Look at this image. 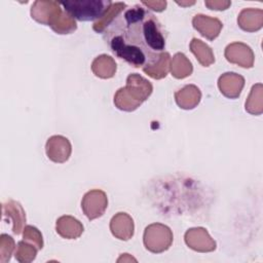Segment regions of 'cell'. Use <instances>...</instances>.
Listing matches in <instances>:
<instances>
[{"instance_id": "1", "label": "cell", "mask_w": 263, "mask_h": 263, "mask_svg": "<svg viewBox=\"0 0 263 263\" xmlns=\"http://www.w3.org/2000/svg\"><path fill=\"white\" fill-rule=\"evenodd\" d=\"M103 33L111 51L135 68L156 64L164 52L165 36L161 24L142 4L126 7Z\"/></svg>"}, {"instance_id": "2", "label": "cell", "mask_w": 263, "mask_h": 263, "mask_svg": "<svg viewBox=\"0 0 263 263\" xmlns=\"http://www.w3.org/2000/svg\"><path fill=\"white\" fill-rule=\"evenodd\" d=\"M152 84L139 74H129L126 85L119 88L114 96L115 106L122 111H134L152 93Z\"/></svg>"}, {"instance_id": "3", "label": "cell", "mask_w": 263, "mask_h": 263, "mask_svg": "<svg viewBox=\"0 0 263 263\" xmlns=\"http://www.w3.org/2000/svg\"><path fill=\"white\" fill-rule=\"evenodd\" d=\"M60 3L68 14L81 22L99 21L112 5L110 0H67Z\"/></svg>"}, {"instance_id": "4", "label": "cell", "mask_w": 263, "mask_h": 263, "mask_svg": "<svg viewBox=\"0 0 263 263\" xmlns=\"http://www.w3.org/2000/svg\"><path fill=\"white\" fill-rule=\"evenodd\" d=\"M143 241L145 248L155 254L166 251L173 242V232L164 224L153 223L145 228Z\"/></svg>"}, {"instance_id": "5", "label": "cell", "mask_w": 263, "mask_h": 263, "mask_svg": "<svg viewBox=\"0 0 263 263\" xmlns=\"http://www.w3.org/2000/svg\"><path fill=\"white\" fill-rule=\"evenodd\" d=\"M108 206V198L104 191L100 189H93L84 194L81 208L84 215L89 220H95L105 213Z\"/></svg>"}, {"instance_id": "6", "label": "cell", "mask_w": 263, "mask_h": 263, "mask_svg": "<svg viewBox=\"0 0 263 263\" xmlns=\"http://www.w3.org/2000/svg\"><path fill=\"white\" fill-rule=\"evenodd\" d=\"M47 157L57 163L67 161L71 155L72 147L69 140L63 136L50 137L45 145Z\"/></svg>"}, {"instance_id": "7", "label": "cell", "mask_w": 263, "mask_h": 263, "mask_svg": "<svg viewBox=\"0 0 263 263\" xmlns=\"http://www.w3.org/2000/svg\"><path fill=\"white\" fill-rule=\"evenodd\" d=\"M184 237L186 245L194 251L205 253L212 252L216 249L215 240L202 227H196L187 230Z\"/></svg>"}, {"instance_id": "8", "label": "cell", "mask_w": 263, "mask_h": 263, "mask_svg": "<svg viewBox=\"0 0 263 263\" xmlns=\"http://www.w3.org/2000/svg\"><path fill=\"white\" fill-rule=\"evenodd\" d=\"M225 58L228 62L242 68H252L254 65V53L251 47L241 42H233L225 48Z\"/></svg>"}, {"instance_id": "9", "label": "cell", "mask_w": 263, "mask_h": 263, "mask_svg": "<svg viewBox=\"0 0 263 263\" xmlns=\"http://www.w3.org/2000/svg\"><path fill=\"white\" fill-rule=\"evenodd\" d=\"M193 28L199 32V34L205 37L209 40L216 39L221 30H222V23L220 20L216 17H211L204 14H196L192 18Z\"/></svg>"}, {"instance_id": "10", "label": "cell", "mask_w": 263, "mask_h": 263, "mask_svg": "<svg viewBox=\"0 0 263 263\" xmlns=\"http://www.w3.org/2000/svg\"><path fill=\"white\" fill-rule=\"evenodd\" d=\"M245 85V78L233 72L222 74L218 79V86L220 91L229 99H236L239 97Z\"/></svg>"}, {"instance_id": "11", "label": "cell", "mask_w": 263, "mask_h": 263, "mask_svg": "<svg viewBox=\"0 0 263 263\" xmlns=\"http://www.w3.org/2000/svg\"><path fill=\"white\" fill-rule=\"evenodd\" d=\"M112 234L120 240H128L134 235V221L126 213H117L110 221Z\"/></svg>"}, {"instance_id": "12", "label": "cell", "mask_w": 263, "mask_h": 263, "mask_svg": "<svg viewBox=\"0 0 263 263\" xmlns=\"http://www.w3.org/2000/svg\"><path fill=\"white\" fill-rule=\"evenodd\" d=\"M47 26L58 34H70L77 29L76 21L63 10L61 5L51 14Z\"/></svg>"}, {"instance_id": "13", "label": "cell", "mask_w": 263, "mask_h": 263, "mask_svg": "<svg viewBox=\"0 0 263 263\" xmlns=\"http://www.w3.org/2000/svg\"><path fill=\"white\" fill-rule=\"evenodd\" d=\"M55 230L63 238L75 239L82 234L83 225L72 216H62L57 220Z\"/></svg>"}, {"instance_id": "14", "label": "cell", "mask_w": 263, "mask_h": 263, "mask_svg": "<svg viewBox=\"0 0 263 263\" xmlns=\"http://www.w3.org/2000/svg\"><path fill=\"white\" fill-rule=\"evenodd\" d=\"M3 215L10 218L12 221V231L14 234H21L24 230L26 222V214L20 202L9 199L2 204Z\"/></svg>"}, {"instance_id": "15", "label": "cell", "mask_w": 263, "mask_h": 263, "mask_svg": "<svg viewBox=\"0 0 263 263\" xmlns=\"http://www.w3.org/2000/svg\"><path fill=\"white\" fill-rule=\"evenodd\" d=\"M201 99L199 88L193 84H189L175 92V100L178 106L185 110L195 108Z\"/></svg>"}, {"instance_id": "16", "label": "cell", "mask_w": 263, "mask_h": 263, "mask_svg": "<svg viewBox=\"0 0 263 263\" xmlns=\"http://www.w3.org/2000/svg\"><path fill=\"white\" fill-rule=\"evenodd\" d=\"M237 23L238 26L247 32L258 31L263 25V11L261 9L246 8L240 11Z\"/></svg>"}, {"instance_id": "17", "label": "cell", "mask_w": 263, "mask_h": 263, "mask_svg": "<svg viewBox=\"0 0 263 263\" xmlns=\"http://www.w3.org/2000/svg\"><path fill=\"white\" fill-rule=\"evenodd\" d=\"M91 70L97 77L103 79L111 78L116 72V63L113 58L107 54H101L92 61Z\"/></svg>"}, {"instance_id": "18", "label": "cell", "mask_w": 263, "mask_h": 263, "mask_svg": "<svg viewBox=\"0 0 263 263\" xmlns=\"http://www.w3.org/2000/svg\"><path fill=\"white\" fill-rule=\"evenodd\" d=\"M60 6L58 1H35L31 7V16L36 22L46 25L52 12Z\"/></svg>"}, {"instance_id": "19", "label": "cell", "mask_w": 263, "mask_h": 263, "mask_svg": "<svg viewBox=\"0 0 263 263\" xmlns=\"http://www.w3.org/2000/svg\"><path fill=\"white\" fill-rule=\"evenodd\" d=\"M190 50L195 55L198 63L203 67H209L215 62L212 48L197 38H193L190 42Z\"/></svg>"}, {"instance_id": "20", "label": "cell", "mask_w": 263, "mask_h": 263, "mask_svg": "<svg viewBox=\"0 0 263 263\" xmlns=\"http://www.w3.org/2000/svg\"><path fill=\"white\" fill-rule=\"evenodd\" d=\"M170 69L172 75L178 79H183L189 76L193 71L191 62L182 52H178L173 57L171 60Z\"/></svg>"}, {"instance_id": "21", "label": "cell", "mask_w": 263, "mask_h": 263, "mask_svg": "<svg viewBox=\"0 0 263 263\" xmlns=\"http://www.w3.org/2000/svg\"><path fill=\"white\" fill-rule=\"evenodd\" d=\"M126 4L123 2H116L112 3L110 8L107 10V12L97 22L93 23L92 29L97 33H103L104 30L107 28V26L121 12L126 8Z\"/></svg>"}, {"instance_id": "22", "label": "cell", "mask_w": 263, "mask_h": 263, "mask_svg": "<svg viewBox=\"0 0 263 263\" xmlns=\"http://www.w3.org/2000/svg\"><path fill=\"white\" fill-rule=\"evenodd\" d=\"M171 57L168 52H163L158 62L150 67H146L143 71L153 79H161L167 75L170 70Z\"/></svg>"}, {"instance_id": "23", "label": "cell", "mask_w": 263, "mask_h": 263, "mask_svg": "<svg viewBox=\"0 0 263 263\" xmlns=\"http://www.w3.org/2000/svg\"><path fill=\"white\" fill-rule=\"evenodd\" d=\"M246 110L254 115H259L263 111L262 103V84L253 85L249 98L246 101Z\"/></svg>"}, {"instance_id": "24", "label": "cell", "mask_w": 263, "mask_h": 263, "mask_svg": "<svg viewBox=\"0 0 263 263\" xmlns=\"http://www.w3.org/2000/svg\"><path fill=\"white\" fill-rule=\"evenodd\" d=\"M38 249L32 245L28 243L26 240H21L17 242L16 251H15V259L21 263H28L35 259Z\"/></svg>"}, {"instance_id": "25", "label": "cell", "mask_w": 263, "mask_h": 263, "mask_svg": "<svg viewBox=\"0 0 263 263\" xmlns=\"http://www.w3.org/2000/svg\"><path fill=\"white\" fill-rule=\"evenodd\" d=\"M14 251V240L7 234H1L0 236V262L5 263L9 261Z\"/></svg>"}, {"instance_id": "26", "label": "cell", "mask_w": 263, "mask_h": 263, "mask_svg": "<svg viewBox=\"0 0 263 263\" xmlns=\"http://www.w3.org/2000/svg\"><path fill=\"white\" fill-rule=\"evenodd\" d=\"M24 240L31 242L34 245L38 250H41L43 247V239L41 232L34 226L28 225L24 227V233H23Z\"/></svg>"}, {"instance_id": "27", "label": "cell", "mask_w": 263, "mask_h": 263, "mask_svg": "<svg viewBox=\"0 0 263 263\" xmlns=\"http://www.w3.org/2000/svg\"><path fill=\"white\" fill-rule=\"evenodd\" d=\"M205 6H208L212 10H225L230 5V1H204Z\"/></svg>"}, {"instance_id": "28", "label": "cell", "mask_w": 263, "mask_h": 263, "mask_svg": "<svg viewBox=\"0 0 263 263\" xmlns=\"http://www.w3.org/2000/svg\"><path fill=\"white\" fill-rule=\"evenodd\" d=\"M141 4L154 11H162L165 9L166 1H142Z\"/></svg>"}, {"instance_id": "29", "label": "cell", "mask_w": 263, "mask_h": 263, "mask_svg": "<svg viewBox=\"0 0 263 263\" xmlns=\"http://www.w3.org/2000/svg\"><path fill=\"white\" fill-rule=\"evenodd\" d=\"M121 261L125 262V261H137V260L135 258L130 257L128 254H122V256L117 260V262H121Z\"/></svg>"}, {"instance_id": "30", "label": "cell", "mask_w": 263, "mask_h": 263, "mask_svg": "<svg viewBox=\"0 0 263 263\" xmlns=\"http://www.w3.org/2000/svg\"><path fill=\"white\" fill-rule=\"evenodd\" d=\"M195 2L194 1H191V2H177V4L179 5H183V6H186V5H192L194 4Z\"/></svg>"}]
</instances>
